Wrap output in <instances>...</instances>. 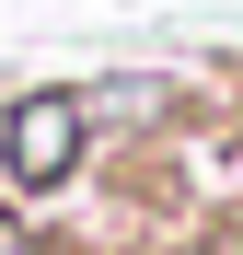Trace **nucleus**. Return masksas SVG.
<instances>
[{
    "instance_id": "nucleus-1",
    "label": "nucleus",
    "mask_w": 243,
    "mask_h": 255,
    "mask_svg": "<svg viewBox=\"0 0 243 255\" xmlns=\"http://www.w3.org/2000/svg\"><path fill=\"white\" fill-rule=\"evenodd\" d=\"M93 162H104V139H93V116H81V81H23V93L0 105V186L23 209L70 197Z\"/></svg>"
},
{
    "instance_id": "nucleus-2",
    "label": "nucleus",
    "mask_w": 243,
    "mask_h": 255,
    "mask_svg": "<svg viewBox=\"0 0 243 255\" xmlns=\"http://www.w3.org/2000/svg\"><path fill=\"white\" fill-rule=\"evenodd\" d=\"M220 209H232V221H243V139H232V186H220Z\"/></svg>"
},
{
    "instance_id": "nucleus-3",
    "label": "nucleus",
    "mask_w": 243,
    "mask_h": 255,
    "mask_svg": "<svg viewBox=\"0 0 243 255\" xmlns=\"http://www.w3.org/2000/svg\"><path fill=\"white\" fill-rule=\"evenodd\" d=\"M12 221H35V209H23V197H12V186H0V232H12Z\"/></svg>"
}]
</instances>
